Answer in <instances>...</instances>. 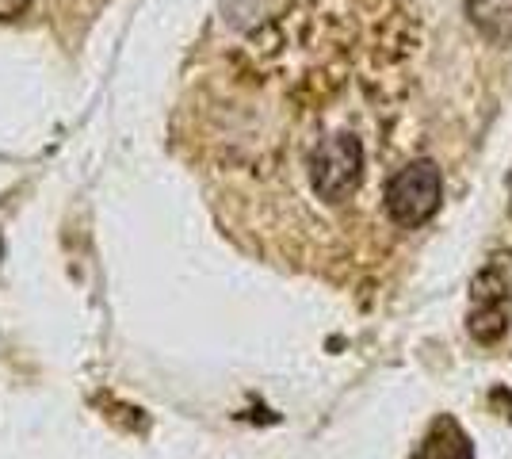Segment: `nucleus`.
Masks as SVG:
<instances>
[{
	"instance_id": "f257e3e1",
	"label": "nucleus",
	"mask_w": 512,
	"mask_h": 459,
	"mask_svg": "<svg viewBox=\"0 0 512 459\" xmlns=\"http://www.w3.org/2000/svg\"><path fill=\"white\" fill-rule=\"evenodd\" d=\"M363 173V146L360 138L352 134H333L325 138L314 157H310V180H314V192H318L325 203H341L356 180Z\"/></svg>"
},
{
	"instance_id": "f03ea898",
	"label": "nucleus",
	"mask_w": 512,
	"mask_h": 459,
	"mask_svg": "<svg viewBox=\"0 0 512 459\" xmlns=\"http://www.w3.org/2000/svg\"><path fill=\"white\" fill-rule=\"evenodd\" d=\"M440 192H444L440 169L428 161H417L386 184V211L402 226H421L440 207Z\"/></svg>"
},
{
	"instance_id": "7ed1b4c3",
	"label": "nucleus",
	"mask_w": 512,
	"mask_h": 459,
	"mask_svg": "<svg viewBox=\"0 0 512 459\" xmlns=\"http://www.w3.org/2000/svg\"><path fill=\"white\" fill-rule=\"evenodd\" d=\"M509 291H512L509 257H493L490 268L478 276V284L470 291V333L478 341H493V337L505 333Z\"/></svg>"
},
{
	"instance_id": "20e7f679",
	"label": "nucleus",
	"mask_w": 512,
	"mask_h": 459,
	"mask_svg": "<svg viewBox=\"0 0 512 459\" xmlns=\"http://www.w3.org/2000/svg\"><path fill=\"white\" fill-rule=\"evenodd\" d=\"M474 23L497 39V43H509L512 39V0H467Z\"/></svg>"
},
{
	"instance_id": "39448f33",
	"label": "nucleus",
	"mask_w": 512,
	"mask_h": 459,
	"mask_svg": "<svg viewBox=\"0 0 512 459\" xmlns=\"http://www.w3.org/2000/svg\"><path fill=\"white\" fill-rule=\"evenodd\" d=\"M451 440H444V425L436 429V437L428 440L425 444V452L417 459H470V444L463 437H459V429L451 425V433H448Z\"/></svg>"
},
{
	"instance_id": "423d86ee",
	"label": "nucleus",
	"mask_w": 512,
	"mask_h": 459,
	"mask_svg": "<svg viewBox=\"0 0 512 459\" xmlns=\"http://www.w3.org/2000/svg\"><path fill=\"white\" fill-rule=\"evenodd\" d=\"M27 4H31V0H0V20H8V16H20Z\"/></svg>"
}]
</instances>
